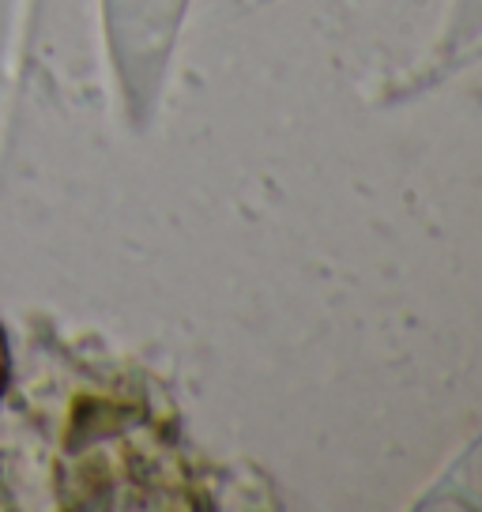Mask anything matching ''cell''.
<instances>
[{
  "label": "cell",
  "mask_w": 482,
  "mask_h": 512,
  "mask_svg": "<svg viewBox=\"0 0 482 512\" xmlns=\"http://www.w3.org/2000/svg\"><path fill=\"white\" fill-rule=\"evenodd\" d=\"M4 384H8V339L0 332V392H4Z\"/></svg>",
  "instance_id": "6da1fadb"
}]
</instances>
